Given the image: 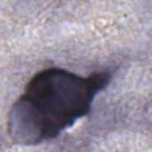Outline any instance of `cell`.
Segmentation results:
<instances>
[{
    "label": "cell",
    "mask_w": 152,
    "mask_h": 152,
    "mask_svg": "<svg viewBox=\"0 0 152 152\" xmlns=\"http://www.w3.org/2000/svg\"><path fill=\"white\" fill-rule=\"evenodd\" d=\"M107 71L81 76L62 68L37 72L13 104L8 134L15 144L36 145L58 137L81 118L109 82Z\"/></svg>",
    "instance_id": "obj_1"
}]
</instances>
